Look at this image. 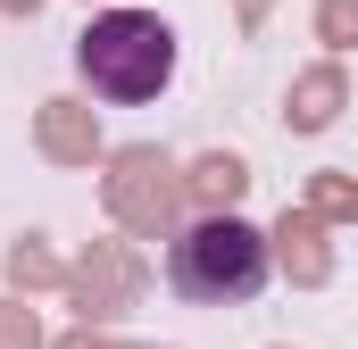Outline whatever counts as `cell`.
I'll use <instances>...</instances> for the list:
<instances>
[{"mask_svg":"<svg viewBox=\"0 0 358 349\" xmlns=\"http://www.w3.org/2000/svg\"><path fill=\"white\" fill-rule=\"evenodd\" d=\"M76 67H84V84L100 100H159L167 75H176V25L167 17H150V8H108V17H92L84 42H76Z\"/></svg>","mask_w":358,"mask_h":349,"instance_id":"1","label":"cell"},{"mask_svg":"<svg viewBox=\"0 0 358 349\" xmlns=\"http://www.w3.org/2000/svg\"><path fill=\"white\" fill-rule=\"evenodd\" d=\"M167 283L192 308L259 299V283H267V233L242 225V216H200V225H183L167 242Z\"/></svg>","mask_w":358,"mask_h":349,"instance_id":"2","label":"cell"}]
</instances>
